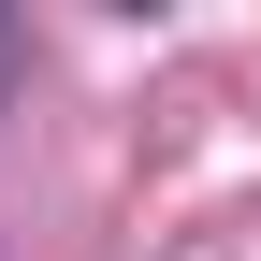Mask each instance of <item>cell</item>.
<instances>
[{
    "label": "cell",
    "instance_id": "cell-1",
    "mask_svg": "<svg viewBox=\"0 0 261 261\" xmlns=\"http://www.w3.org/2000/svg\"><path fill=\"white\" fill-rule=\"evenodd\" d=\"M29 87V15H0V102Z\"/></svg>",
    "mask_w": 261,
    "mask_h": 261
}]
</instances>
